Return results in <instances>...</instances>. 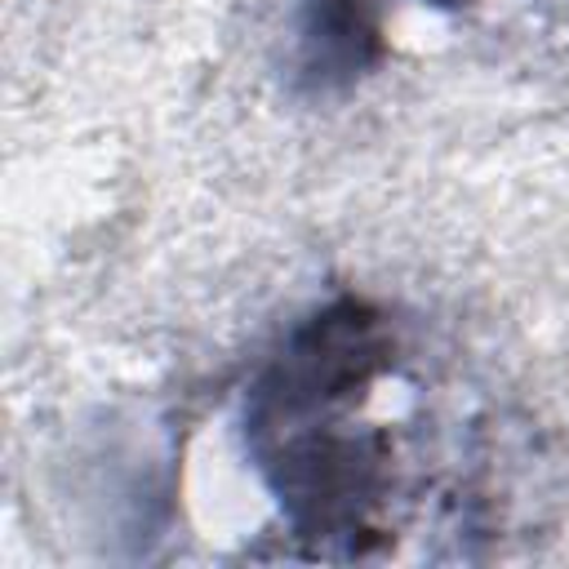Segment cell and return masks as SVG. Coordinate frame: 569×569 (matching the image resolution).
<instances>
[{"instance_id": "3957f363", "label": "cell", "mask_w": 569, "mask_h": 569, "mask_svg": "<svg viewBox=\"0 0 569 569\" xmlns=\"http://www.w3.org/2000/svg\"><path fill=\"white\" fill-rule=\"evenodd\" d=\"M422 4H431V9H462V4H471V0H422Z\"/></svg>"}, {"instance_id": "7a4b0ae2", "label": "cell", "mask_w": 569, "mask_h": 569, "mask_svg": "<svg viewBox=\"0 0 569 569\" xmlns=\"http://www.w3.org/2000/svg\"><path fill=\"white\" fill-rule=\"evenodd\" d=\"M382 58V22L373 0H302L298 67L311 84L333 89Z\"/></svg>"}, {"instance_id": "6da1fadb", "label": "cell", "mask_w": 569, "mask_h": 569, "mask_svg": "<svg viewBox=\"0 0 569 569\" xmlns=\"http://www.w3.org/2000/svg\"><path fill=\"white\" fill-rule=\"evenodd\" d=\"M405 342L387 307L338 293L311 307L249 378L244 458L280 507L302 560H382L396 551L405 498L400 436L378 413Z\"/></svg>"}]
</instances>
